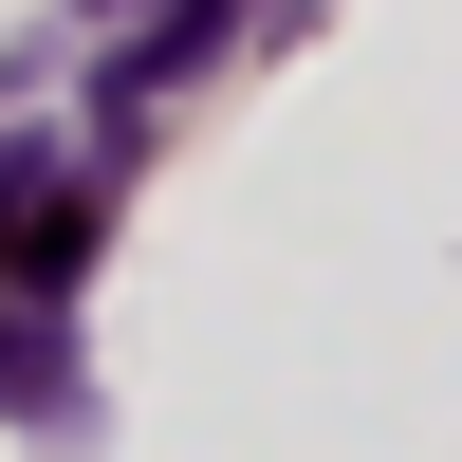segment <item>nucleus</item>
<instances>
[{
    "mask_svg": "<svg viewBox=\"0 0 462 462\" xmlns=\"http://www.w3.org/2000/svg\"><path fill=\"white\" fill-rule=\"evenodd\" d=\"M74 389V352H56V315H0V407H56Z\"/></svg>",
    "mask_w": 462,
    "mask_h": 462,
    "instance_id": "1",
    "label": "nucleus"
}]
</instances>
